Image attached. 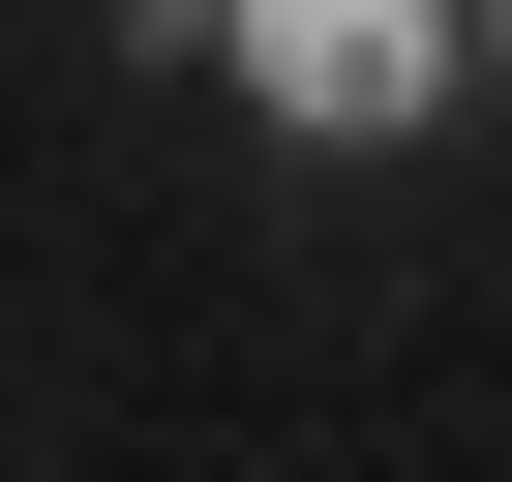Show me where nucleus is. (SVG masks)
I'll return each mask as SVG.
<instances>
[{"mask_svg":"<svg viewBox=\"0 0 512 482\" xmlns=\"http://www.w3.org/2000/svg\"><path fill=\"white\" fill-rule=\"evenodd\" d=\"M211 61H241V121H302V151H392V121L482 61V0H211Z\"/></svg>","mask_w":512,"mask_h":482,"instance_id":"f257e3e1","label":"nucleus"},{"mask_svg":"<svg viewBox=\"0 0 512 482\" xmlns=\"http://www.w3.org/2000/svg\"><path fill=\"white\" fill-rule=\"evenodd\" d=\"M482 61H512V0H482Z\"/></svg>","mask_w":512,"mask_h":482,"instance_id":"f03ea898","label":"nucleus"}]
</instances>
